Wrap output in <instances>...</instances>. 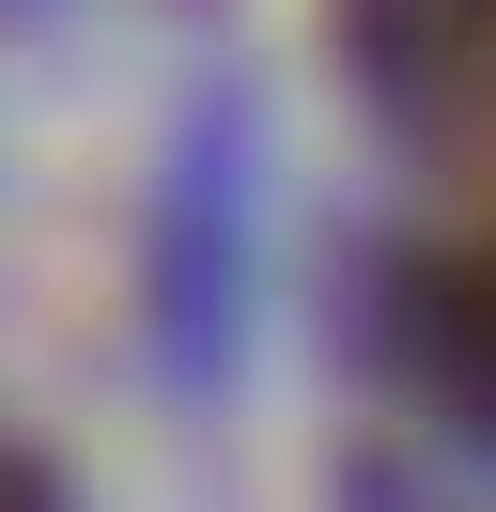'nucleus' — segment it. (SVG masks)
Here are the masks:
<instances>
[{
	"instance_id": "obj_1",
	"label": "nucleus",
	"mask_w": 496,
	"mask_h": 512,
	"mask_svg": "<svg viewBox=\"0 0 496 512\" xmlns=\"http://www.w3.org/2000/svg\"><path fill=\"white\" fill-rule=\"evenodd\" d=\"M341 63L450 187L496 202V0H341Z\"/></svg>"
},
{
	"instance_id": "obj_2",
	"label": "nucleus",
	"mask_w": 496,
	"mask_h": 512,
	"mask_svg": "<svg viewBox=\"0 0 496 512\" xmlns=\"http://www.w3.org/2000/svg\"><path fill=\"white\" fill-rule=\"evenodd\" d=\"M403 357H419L434 404H465V419L496 435V233L403 264Z\"/></svg>"
},
{
	"instance_id": "obj_3",
	"label": "nucleus",
	"mask_w": 496,
	"mask_h": 512,
	"mask_svg": "<svg viewBox=\"0 0 496 512\" xmlns=\"http://www.w3.org/2000/svg\"><path fill=\"white\" fill-rule=\"evenodd\" d=\"M0 512H62V497H47V466H31V450H0Z\"/></svg>"
}]
</instances>
